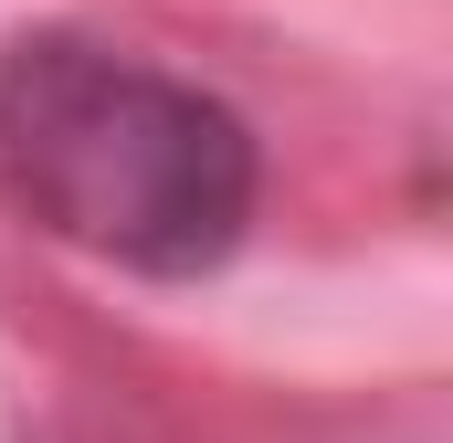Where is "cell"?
<instances>
[{
	"label": "cell",
	"mask_w": 453,
	"mask_h": 443,
	"mask_svg": "<svg viewBox=\"0 0 453 443\" xmlns=\"http://www.w3.org/2000/svg\"><path fill=\"white\" fill-rule=\"evenodd\" d=\"M0 180L74 253L211 275L253 222V137L190 74L85 32H21L0 53Z\"/></svg>",
	"instance_id": "1"
}]
</instances>
